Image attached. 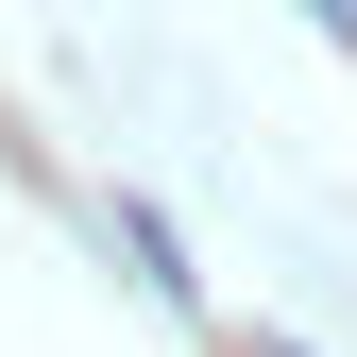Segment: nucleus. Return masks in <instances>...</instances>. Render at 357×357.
I'll return each instance as SVG.
<instances>
[{
	"label": "nucleus",
	"instance_id": "nucleus-1",
	"mask_svg": "<svg viewBox=\"0 0 357 357\" xmlns=\"http://www.w3.org/2000/svg\"><path fill=\"white\" fill-rule=\"evenodd\" d=\"M306 17H324V34H340V52H357V0H306Z\"/></svg>",
	"mask_w": 357,
	"mask_h": 357
}]
</instances>
